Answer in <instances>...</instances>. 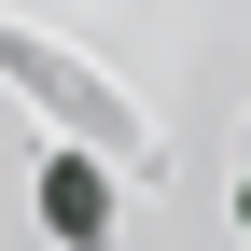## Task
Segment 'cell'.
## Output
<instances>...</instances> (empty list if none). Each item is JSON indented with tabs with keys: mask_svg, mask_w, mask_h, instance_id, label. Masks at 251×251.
<instances>
[{
	"mask_svg": "<svg viewBox=\"0 0 251 251\" xmlns=\"http://www.w3.org/2000/svg\"><path fill=\"white\" fill-rule=\"evenodd\" d=\"M42 224H56V251H112V181L84 153H42Z\"/></svg>",
	"mask_w": 251,
	"mask_h": 251,
	"instance_id": "1",
	"label": "cell"
},
{
	"mask_svg": "<svg viewBox=\"0 0 251 251\" xmlns=\"http://www.w3.org/2000/svg\"><path fill=\"white\" fill-rule=\"evenodd\" d=\"M237 224H251V181H237Z\"/></svg>",
	"mask_w": 251,
	"mask_h": 251,
	"instance_id": "2",
	"label": "cell"
}]
</instances>
